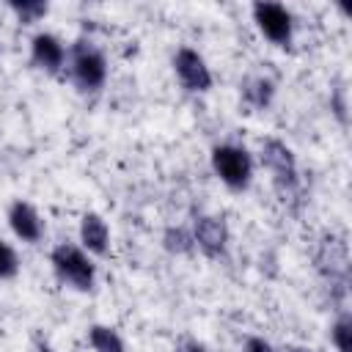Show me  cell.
<instances>
[{"mask_svg":"<svg viewBox=\"0 0 352 352\" xmlns=\"http://www.w3.org/2000/svg\"><path fill=\"white\" fill-rule=\"evenodd\" d=\"M261 162L272 173V187L280 201H300V173L292 148L278 138H267L261 143Z\"/></svg>","mask_w":352,"mask_h":352,"instance_id":"6da1fadb","label":"cell"},{"mask_svg":"<svg viewBox=\"0 0 352 352\" xmlns=\"http://www.w3.org/2000/svg\"><path fill=\"white\" fill-rule=\"evenodd\" d=\"M50 261H52L55 275H58L66 286H72V289H77V292L94 289L96 267H94V261L88 258V253H85L82 248H77V245H72V242H60V245L52 248Z\"/></svg>","mask_w":352,"mask_h":352,"instance_id":"7a4b0ae2","label":"cell"},{"mask_svg":"<svg viewBox=\"0 0 352 352\" xmlns=\"http://www.w3.org/2000/svg\"><path fill=\"white\" fill-rule=\"evenodd\" d=\"M72 80L80 91L94 94L107 80V60L104 55L85 38H77L72 44Z\"/></svg>","mask_w":352,"mask_h":352,"instance_id":"3957f363","label":"cell"},{"mask_svg":"<svg viewBox=\"0 0 352 352\" xmlns=\"http://www.w3.org/2000/svg\"><path fill=\"white\" fill-rule=\"evenodd\" d=\"M212 170L226 187L245 190L253 179V160L242 146L220 143L212 148Z\"/></svg>","mask_w":352,"mask_h":352,"instance_id":"277c9868","label":"cell"},{"mask_svg":"<svg viewBox=\"0 0 352 352\" xmlns=\"http://www.w3.org/2000/svg\"><path fill=\"white\" fill-rule=\"evenodd\" d=\"M316 270L330 280V286H338L341 294L346 292L349 283V256H346V242L338 234H324L319 248H316Z\"/></svg>","mask_w":352,"mask_h":352,"instance_id":"5b68a950","label":"cell"},{"mask_svg":"<svg viewBox=\"0 0 352 352\" xmlns=\"http://www.w3.org/2000/svg\"><path fill=\"white\" fill-rule=\"evenodd\" d=\"M250 11H253V22L264 33V38H270L275 47H289L292 44L294 19H292L286 6H280V3H253Z\"/></svg>","mask_w":352,"mask_h":352,"instance_id":"8992f818","label":"cell"},{"mask_svg":"<svg viewBox=\"0 0 352 352\" xmlns=\"http://www.w3.org/2000/svg\"><path fill=\"white\" fill-rule=\"evenodd\" d=\"M173 72H176L179 82L192 94H204L212 88V72H209L206 60L190 47H182L173 55Z\"/></svg>","mask_w":352,"mask_h":352,"instance_id":"52a82bcc","label":"cell"},{"mask_svg":"<svg viewBox=\"0 0 352 352\" xmlns=\"http://www.w3.org/2000/svg\"><path fill=\"white\" fill-rule=\"evenodd\" d=\"M192 239L204 256L220 258V256H226V248H228V226L217 214H201L192 226Z\"/></svg>","mask_w":352,"mask_h":352,"instance_id":"ba28073f","label":"cell"},{"mask_svg":"<svg viewBox=\"0 0 352 352\" xmlns=\"http://www.w3.org/2000/svg\"><path fill=\"white\" fill-rule=\"evenodd\" d=\"M30 58L47 74H58L66 63V47L52 33H36L33 41H30Z\"/></svg>","mask_w":352,"mask_h":352,"instance_id":"9c48e42d","label":"cell"},{"mask_svg":"<svg viewBox=\"0 0 352 352\" xmlns=\"http://www.w3.org/2000/svg\"><path fill=\"white\" fill-rule=\"evenodd\" d=\"M8 226L11 231L22 239V242H38L41 234H44V223L38 217V212L28 204V201H14L11 209H8Z\"/></svg>","mask_w":352,"mask_h":352,"instance_id":"30bf717a","label":"cell"},{"mask_svg":"<svg viewBox=\"0 0 352 352\" xmlns=\"http://www.w3.org/2000/svg\"><path fill=\"white\" fill-rule=\"evenodd\" d=\"M80 242H82V248L88 253H96V256L107 253V248H110V228L102 220V214H96V212L82 214V220H80Z\"/></svg>","mask_w":352,"mask_h":352,"instance_id":"8fae6325","label":"cell"},{"mask_svg":"<svg viewBox=\"0 0 352 352\" xmlns=\"http://www.w3.org/2000/svg\"><path fill=\"white\" fill-rule=\"evenodd\" d=\"M272 96H275V85L267 77H250L242 82V99L256 110L267 107L272 102Z\"/></svg>","mask_w":352,"mask_h":352,"instance_id":"7c38bea8","label":"cell"},{"mask_svg":"<svg viewBox=\"0 0 352 352\" xmlns=\"http://www.w3.org/2000/svg\"><path fill=\"white\" fill-rule=\"evenodd\" d=\"M88 341H91V346L96 352H124L121 336L113 327H107V324H94L88 330Z\"/></svg>","mask_w":352,"mask_h":352,"instance_id":"4fadbf2b","label":"cell"},{"mask_svg":"<svg viewBox=\"0 0 352 352\" xmlns=\"http://www.w3.org/2000/svg\"><path fill=\"white\" fill-rule=\"evenodd\" d=\"M162 245H165V250L182 256V253H190V250L195 248V239H192V231H187V228H182V226H176V228L170 226V228L162 234Z\"/></svg>","mask_w":352,"mask_h":352,"instance_id":"5bb4252c","label":"cell"},{"mask_svg":"<svg viewBox=\"0 0 352 352\" xmlns=\"http://www.w3.org/2000/svg\"><path fill=\"white\" fill-rule=\"evenodd\" d=\"M330 341L338 352H352V316L346 311L338 314V319L330 327Z\"/></svg>","mask_w":352,"mask_h":352,"instance_id":"9a60e30c","label":"cell"},{"mask_svg":"<svg viewBox=\"0 0 352 352\" xmlns=\"http://www.w3.org/2000/svg\"><path fill=\"white\" fill-rule=\"evenodd\" d=\"M8 8H11V11L19 16V22H25V25L38 22V19L47 16V11H50V6L41 3V0H11Z\"/></svg>","mask_w":352,"mask_h":352,"instance_id":"2e32d148","label":"cell"},{"mask_svg":"<svg viewBox=\"0 0 352 352\" xmlns=\"http://www.w3.org/2000/svg\"><path fill=\"white\" fill-rule=\"evenodd\" d=\"M16 272H19L16 250L0 239V280H11V278H16Z\"/></svg>","mask_w":352,"mask_h":352,"instance_id":"e0dca14e","label":"cell"},{"mask_svg":"<svg viewBox=\"0 0 352 352\" xmlns=\"http://www.w3.org/2000/svg\"><path fill=\"white\" fill-rule=\"evenodd\" d=\"M242 352H275V346H272L270 341H264V338H258V336H250V338L245 341V346H242Z\"/></svg>","mask_w":352,"mask_h":352,"instance_id":"ac0fdd59","label":"cell"},{"mask_svg":"<svg viewBox=\"0 0 352 352\" xmlns=\"http://www.w3.org/2000/svg\"><path fill=\"white\" fill-rule=\"evenodd\" d=\"M182 352H209V349H206L204 344H195V341H190V344H187Z\"/></svg>","mask_w":352,"mask_h":352,"instance_id":"d6986e66","label":"cell"},{"mask_svg":"<svg viewBox=\"0 0 352 352\" xmlns=\"http://www.w3.org/2000/svg\"><path fill=\"white\" fill-rule=\"evenodd\" d=\"M286 352H314V349H305V346H286Z\"/></svg>","mask_w":352,"mask_h":352,"instance_id":"ffe728a7","label":"cell"},{"mask_svg":"<svg viewBox=\"0 0 352 352\" xmlns=\"http://www.w3.org/2000/svg\"><path fill=\"white\" fill-rule=\"evenodd\" d=\"M38 352H55V349H50V346H44V344H41V346H38Z\"/></svg>","mask_w":352,"mask_h":352,"instance_id":"44dd1931","label":"cell"}]
</instances>
